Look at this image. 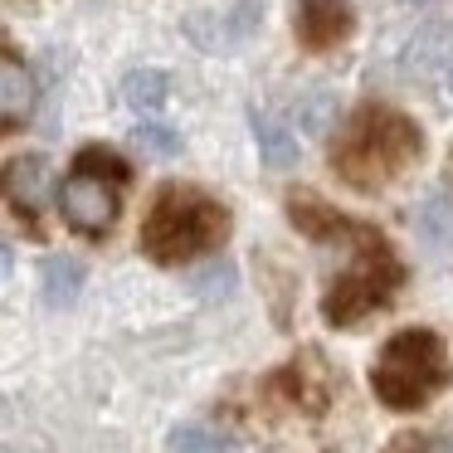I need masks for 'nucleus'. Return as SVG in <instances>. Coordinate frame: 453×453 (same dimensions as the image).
<instances>
[{
    "label": "nucleus",
    "mask_w": 453,
    "mask_h": 453,
    "mask_svg": "<svg viewBox=\"0 0 453 453\" xmlns=\"http://www.w3.org/2000/svg\"><path fill=\"white\" fill-rule=\"evenodd\" d=\"M293 219H297L303 234L332 239V244L351 249V268H346L322 297V317L332 326H356L361 317L380 312V307L400 293L404 268H400V258H395V249L385 244L371 225L336 215V210L317 205V200H293Z\"/></svg>",
    "instance_id": "1"
},
{
    "label": "nucleus",
    "mask_w": 453,
    "mask_h": 453,
    "mask_svg": "<svg viewBox=\"0 0 453 453\" xmlns=\"http://www.w3.org/2000/svg\"><path fill=\"white\" fill-rule=\"evenodd\" d=\"M424 132L395 108H356L332 142V171L356 190H380L419 161Z\"/></svg>",
    "instance_id": "2"
},
{
    "label": "nucleus",
    "mask_w": 453,
    "mask_h": 453,
    "mask_svg": "<svg viewBox=\"0 0 453 453\" xmlns=\"http://www.w3.org/2000/svg\"><path fill=\"white\" fill-rule=\"evenodd\" d=\"M229 234V210L196 186H166L142 225V249L157 264H190L219 249Z\"/></svg>",
    "instance_id": "3"
},
{
    "label": "nucleus",
    "mask_w": 453,
    "mask_h": 453,
    "mask_svg": "<svg viewBox=\"0 0 453 453\" xmlns=\"http://www.w3.org/2000/svg\"><path fill=\"white\" fill-rule=\"evenodd\" d=\"M453 380V361L449 346L439 332L429 326H410V332H395L380 346V361L371 371V390L380 404L390 410H424L443 385Z\"/></svg>",
    "instance_id": "4"
},
{
    "label": "nucleus",
    "mask_w": 453,
    "mask_h": 453,
    "mask_svg": "<svg viewBox=\"0 0 453 453\" xmlns=\"http://www.w3.org/2000/svg\"><path fill=\"white\" fill-rule=\"evenodd\" d=\"M122 186H127V166L112 151L88 147L69 180L59 186V210L79 234H108L112 219L122 210Z\"/></svg>",
    "instance_id": "5"
},
{
    "label": "nucleus",
    "mask_w": 453,
    "mask_h": 453,
    "mask_svg": "<svg viewBox=\"0 0 453 453\" xmlns=\"http://www.w3.org/2000/svg\"><path fill=\"white\" fill-rule=\"evenodd\" d=\"M351 25H356L351 0H297L293 5V30L303 40V50H312V54L336 50L351 35Z\"/></svg>",
    "instance_id": "6"
},
{
    "label": "nucleus",
    "mask_w": 453,
    "mask_h": 453,
    "mask_svg": "<svg viewBox=\"0 0 453 453\" xmlns=\"http://www.w3.org/2000/svg\"><path fill=\"white\" fill-rule=\"evenodd\" d=\"M264 20V5L258 0H239L229 11H196L186 20V35L200 44V50H234L254 35V25Z\"/></svg>",
    "instance_id": "7"
},
{
    "label": "nucleus",
    "mask_w": 453,
    "mask_h": 453,
    "mask_svg": "<svg viewBox=\"0 0 453 453\" xmlns=\"http://www.w3.org/2000/svg\"><path fill=\"white\" fill-rule=\"evenodd\" d=\"M35 108V73L15 54H0V122H20Z\"/></svg>",
    "instance_id": "8"
},
{
    "label": "nucleus",
    "mask_w": 453,
    "mask_h": 453,
    "mask_svg": "<svg viewBox=\"0 0 453 453\" xmlns=\"http://www.w3.org/2000/svg\"><path fill=\"white\" fill-rule=\"evenodd\" d=\"M249 127H254V142H258V151H264V166L288 171L297 161V137L273 118V112H254V118H249Z\"/></svg>",
    "instance_id": "9"
},
{
    "label": "nucleus",
    "mask_w": 453,
    "mask_h": 453,
    "mask_svg": "<svg viewBox=\"0 0 453 453\" xmlns=\"http://www.w3.org/2000/svg\"><path fill=\"white\" fill-rule=\"evenodd\" d=\"M11 200L35 215V210L50 200V161H40V157L15 161V166H11Z\"/></svg>",
    "instance_id": "10"
},
{
    "label": "nucleus",
    "mask_w": 453,
    "mask_h": 453,
    "mask_svg": "<svg viewBox=\"0 0 453 453\" xmlns=\"http://www.w3.org/2000/svg\"><path fill=\"white\" fill-rule=\"evenodd\" d=\"M79 293H83V264H79V258L54 254L50 264H44V303H50V307H69Z\"/></svg>",
    "instance_id": "11"
},
{
    "label": "nucleus",
    "mask_w": 453,
    "mask_h": 453,
    "mask_svg": "<svg viewBox=\"0 0 453 453\" xmlns=\"http://www.w3.org/2000/svg\"><path fill=\"white\" fill-rule=\"evenodd\" d=\"M166 93H171V79L161 69H137L122 83V98H127L132 112H157L161 103H166Z\"/></svg>",
    "instance_id": "12"
},
{
    "label": "nucleus",
    "mask_w": 453,
    "mask_h": 453,
    "mask_svg": "<svg viewBox=\"0 0 453 453\" xmlns=\"http://www.w3.org/2000/svg\"><path fill=\"white\" fill-rule=\"evenodd\" d=\"M166 449L171 453H239V443L229 434L210 429V424H180V429H171Z\"/></svg>",
    "instance_id": "13"
},
{
    "label": "nucleus",
    "mask_w": 453,
    "mask_h": 453,
    "mask_svg": "<svg viewBox=\"0 0 453 453\" xmlns=\"http://www.w3.org/2000/svg\"><path fill=\"white\" fill-rule=\"evenodd\" d=\"M414 225H419V239L429 249H453V205L443 196L424 200V205L414 210Z\"/></svg>",
    "instance_id": "14"
},
{
    "label": "nucleus",
    "mask_w": 453,
    "mask_h": 453,
    "mask_svg": "<svg viewBox=\"0 0 453 453\" xmlns=\"http://www.w3.org/2000/svg\"><path fill=\"white\" fill-rule=\"evenodd\" d=\"M132 142H137L147 157H176V151H180V137H176V132H171V127H151V122L132 132Z\"/></svg>",
    "instance_id": "15"
},
{
    "label": "nucleus",
    "mask_w": 453,
    "mask_h": 453,
    "mask_svg": "<svg viewBox=\"0 0 453 453\" xmlns=\"http://www.w3.org/2000/svg\"><path fill=\"white\" fill-rule=\"evenodd\" d=\"M229 283H234V273H229V264H219L215 273L196 278V288H200V293H229Z\"/></svg>",
    "instance_id": "16"
},
{
    "label": "nucleus",
    "mask_w": 453,
    "mask_h": 453,
    "mask_svg": "<svg viewBox=\"0 0 453 453\" xmlns=\"http://www.w3.org/2000/svg\"><path fill=\"white\" fill-rule=\"evenodd\" d=\"M414 443V439H410ZM414 453H453V434L449 439H429V443H414Z\"/></svg>",
    "instance_id": "17"
},
{
    "label": "nucleus",
    "mask_w": 453,
    "mask_h": 453,
    "mask_svg": "<svg viewBox=\"0 0 453 453\" xmlns=\"http://www.w3.org/2000/svg\"><path fill=\"white\" fill-rule=\"evenodd\" d=\"M11 268H15V254H11V244H0V283L11 278Z\"/></svg>",
    "instance_id": "18"
}]
</instances>
